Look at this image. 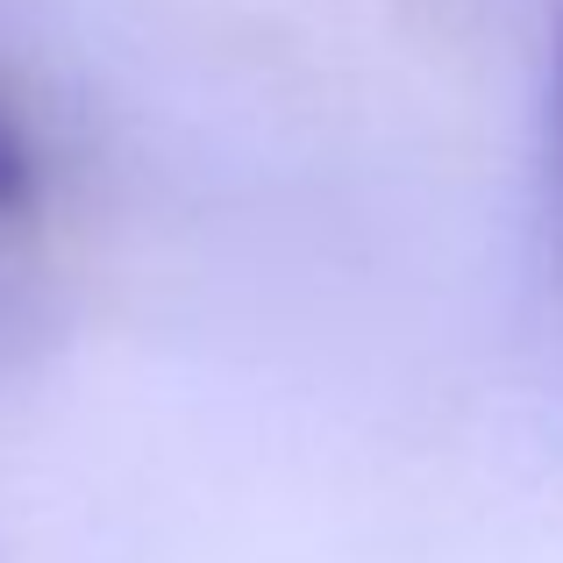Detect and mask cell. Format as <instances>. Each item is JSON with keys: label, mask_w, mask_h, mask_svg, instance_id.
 I'll return each mask as SVG.
<instances>
[{"label": "cell", "mask_w": 563, "mask_h": 563, "mask_svg": "<svg viewBox=\"0 0 563 563\" xmlns=\"http://www.w3.org/2000/svg\"><path fill=\"white\" fill-rule=\"evenodd\" d=\"M29 207H36V157H29L22 129L0 114V229L29 221Z\"/></svg>", "instance_id": "obj_1"}]
</instances>
